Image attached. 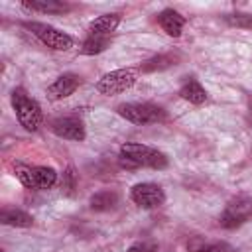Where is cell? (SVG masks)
Wrapping results in <instances>:
<instances>
[{
  "instance_id": "cell-1",
  "label": "cell",
  "mask_w": 252,
  "mask_h": 252,
  "mask_svg": "<svg viewBox=\"0 0 252 252\" xmlns=\"http://www.w3.org/2000/svg\"><path fill=\"white\" fill-rule=\"evenodd\" d=\"M169 163L167 156L156 148L140 142H126L120 146V165L122 167H152L165 169Z\"/></svg>"
},
{
  "instance_id": "cell-2",
  "label": "cell",
  "mask_w": 252,
  "mask_h": 252,
  "mask_svg": "<svg viewBox=\"0 0 252 252\" xmlns=\"http://www.w3.org/2000/svg\"><path fill=\"white\" fill-rule=\"evenodd\" d=\"M10 102L12 108L16 112V118L20 122V126L28 132H37L41 122H43V114H41V106L37 104L35 98H32L26 89L16 87L10 94Z\"/></svg>"
},
{
  "instance_id": "cell-3",
  "label": "cell",
  "mask_w": 252,
  "mask_h": 252,
  "mask_svg": "<svg viewBox=\"0 0 252 252\" xmlns=\"http://www.w3.org/2000/svg\"><path fill=\"white\" fill-rule=\"evenodd\" d=\"M138 73H140V71L134 69V67L114 69V71H110V73H104V75L96 81L94 89H96L100 94H104V96H112V94L126 93L128 89H132V87L136 85Z\"/></svg>"
},
{
  "instance_id": "cell-4",
  "label": "cell",
  "mask_w": 252,
  "mask_h": 252,
  "mask_svg": "<svg viewBox=\"0 0 252 252\" xmlns=\"http://www.w3.org/2000/svg\"><path fill=\"white\" fill-rule=\"evenodd\" d=\"M116 112L132 122V124H154V122H159L165 118V110L158 104H152V102H122L116 106Z\"/></svg>"
},
{
  "instance_id": "cell-5",
  "label": "cell",
  "mask_w": 252,
  "mask_h": 252,
  "mask_svg": "<svg viewBox=\"0 0 252 252\" xmlns=\"http://www.w3.org/2000/svg\"><path fill=\"white\" fill-rule=\"evenodd\" d=\"M252 219V197L236 195L232 197L219 217V224L222 228H236Z\"/></svg>"
},
{
  "instance_id": "cell-6",
  "label": "cell",
  "mask_w": 252,
  "mask_h": 252,
  "mask_svg": "<svg viewBox=\"0 0 252 252\" xmlns=\"http://www.w3.org/2000/svg\"><path fill=\"white\" fill-rule=\"evenodd\" d=\"M24 26H26L43 45H47V47H51V49H55V51H67V49H71L73 43H75L69 33H65V32H61V30L49 26V24L26 22Z\"/></svg>"
},
{
  "instance_id": "cell-7",
  "label": "cell",
  "mask_w": 252,
  "mask_h": 252,
  "mask_svg": "<svg viewBox=\"0 0 252 252\" xmlns=\"http://www.w3.org/2000/svg\"><path fill=\"white\" fill-rule=\"evenodd\" d=\"M130 199L142 209H156V207L163 205L165 193L158 183L146 181V183H136L130 189Z\"/></svg>"
},
{
  "instance_id": "cell-8",
  "label": "cell",
  "mask_w": 252,
  "mask_h": 252,
  "mask_svg": "<svg viewBox=\"0 0 252 252\" xmlns=\"http://www.w3.org/2000/svg\"><path fill=\"white\" fill-rule=\"evenodd\" d=\"M51 132L63 140H73V142H83L87 132L83 122L77 116H59L51 122Z\"/></svg>"
},
{
  "instance_id": "cell-9",
  "label": "cell",
  "mask_w": 252,
  "mask_h": 252,
  "mask_svg": "<svg viewBox=\"0 0 252 252\" xmlns=\"http://www.w3.org/2000/svg\"><path fill=\"white\" fill-rule=\"evenodd\" d=\"M81 85V77L75 73H63L59 75L49 87H47V98L49 100H63L67 96H71Z\"/></svg>"
},
{
  "instance_id": "cell-10",
  "label": "cell",
  "mask_w": 252,
  "mask_h": 252,
  "mask_svg": "<svg viewBox=\"0 0 252 252\" xmlns=\"http://www.w3.org/2000/svg\"><path fill=\"white\" fill-rule=\"evenodd\" d=\"M158 24L161 26V30H163L167 35L179 37V35H181V30H183V26H185V18H183L177 10L165 8V10H161V12L158 14Z\"/></svg>"
},
{
  "instance_id": "cell-11",
  "label": "cell",
  "mask_w": 252,
  "mask_h": 252,
  "mask_svg": "<svg viewBox=\"0 0 252 252\" xmlns=\"http://www.w3.org/2000/svg\"><path fill=\"white\" fill-rule=\"evenodd\" d=\"M122 16L118 12H110V14H102L98 18H94L91 24H89V32L91 33H96V35H110L118 24H120Z\"/></svg>"
},
{
  "instance_id": "cell-12",
  "label": "cell",
  "mask_w": 252,
  "mask_h": 252,
  "mask_svg": "<svg viewBox=\"0 0 252 252\" xmlns=\"http://www.w3.org/2000/svg\"><path fill=\"white\" fill-rule=\"evenodd\" d=\"M179 96L191 104H203L207 100V91L205 87L195 79V77H189L185 79V83L181 85L179 89Z\"/></svg>"
},
{
  "instance_id": "cell-13",
  "label": "cell",
  "mask_w": 252,
  "mask_h": 252,
  "mask_svg": "<svg viewBox=\"0 0 252 252\" xmlns=\"http://www.w3.org/2000/svg\"><path fill=\"white\" fill-rule=\"evenodd\" d=\"M0 222L8 224V226H20V228H28L33 224V217L22 209L16 207H6L0 211Z\"/></svg>"
},
{
  "instance_id": "cell-14",
  "label": "cell",
  "mask_w": 252,
  "mask_h": 252,
  "mask_svg": "<svg viewBox=\"0 0 252 252\" xmlns=\"http://www.w3.org/2000/svg\"><path fill=\"white\" fill-rule=\"evenodd\" d=\"M22 6L32 12H41V14H63L69 10V4L59 2V0H24Z\"/></svg>"
},
{
  "instance_id": "cell-15",
  "label": "cell",
  "mask_w": 252,
  "mask_h": 252,
  "mask_svg": "<svg viewBox=\"0 0 252 252\" xmlns=\"http://www.w3.org/2000/svg\"><path fill=\"white\" fill-rule=\"evenodd\" d=\"M177 59H179V57H177L175 53H159V55H156V57H152V59L144 61V63L138 67V71H142V73L163 71V69H169L171 65H175V61H177Z\"/></svg>"
},
{
  "instance_id": "cell-16",
  "label": "cell",
  "mask_w": 252,
  "mask_h": 252,
  "mask_svg": "<svg viewBox=\"0 0 252 252\" xmlns=\"http://www.w3.org/2000/svg\"><path fill=\"white\" fill-rule=\"evenodd\" d=\"M108 45H110V35H96V33H89V37L81 43L79 51H81L83 55H98V53H102Z\"/></svg>"
},
{
  "instance_id": "cell-17",
  "label": "cell",
  "mask_w": 252,
  "mask_h": 252,
  "mask_svg": "<svg viewBox=\"0 0 252 252\" xmlns=\"http://www.w3.org/2000/svg\"><path fill=\"white\" fill-rule=\"evenodd\" d=\"M89 205L93 211H98V213L110 211L118 205V195L114 191H98L89 199Z\"/></svg>"
},
{
  "instance_id": "cell-18",
  "label": "cell",
  "mask_w": 252,
  "mask_h": 252,
  "mask_svg": "<svg viewBox=\"0 0 252 252\" xmlns=\"http://www.w3.org/2000/svg\"><path fill=\"white\" fill-rule=\"evenodd\" d=\"M33 177H35V189H49L57 183V171L47 165L33 167Z\"/></svg>"
},
{
  "instance_id": "cell-19",
  "label": "cell",
  "mask_w": 252,
  "mask_h": 252,
  "mask_svg": "<svg viewBox=\"0 0 252 252\" xmlns=\"http://www.w3.org/2000/svg\"><path fill=\"white\" fill-rule=\"evenodd\" d=\"M14 173L18 177V181L28 187V189H35V177H33V167L26 165V163H16L14 165Z\"/></svg>"
},
{
  "instance_id": "cell-20",
  "label": "cell",
  "mask_w": 252,
  "mask_h": 252,
  "mask_svg": "<svg viewBox=\"0 0 252 252\" xmlns=\"http://www.w3.org/2000/svg\"><path fill=\"white\" fill-rule=\"evenodd\" d=\"M224 22L232 28H242V30H252V14L246 12H232L224 16Z\"/></svg>"
},
{
  "instance_id": "cell-21",
  "label": "cell",
  "mask_w": 252,
  "mask_h": 252,
  "mask_svg": "<svg viewBox=\"0 0 252 252\" xmlns=\"http://www.w3.org/2000/svg\"><path fill=\"white\" fill-rule=\"evenodd\" d=\"M73 189H75V171H73V167H67V169L63 171L61 191H63L65 195H71V193H73Z\"/></svg>"
},
{
  "instance_id": "cell-22",
  "label": "cell",
  "mask_w": 252,
  "mask_h": 252,
  "mask_svg": "<svg viewBox=\"0 0 252 252\" xmlns=\"http://www.w3.org/2000/svg\"><path fill=\"white\" fill-rule=\"evenodd\" d=\"M156 250H158V242H154V240H138L126 252H156Z\"/></svg>"
},
{
  "instance_id": "cell-23",
  "label": "cell",
  "mask_w": 252,
  "mask_h": 252,
  "mask_svg": "<svg viewBox=\"0 0 252 252\" xmlns=\"http://www.w3.org/2000/svg\"><path fill=\"white\" fill-rule=\"evenodd\" d=\"M193 252H226V246L224 244H203Z\"/></svg>"
},
{
  "instance_id": "cell-24",
  "label": "cell",
  "mask_w": 252,
  "mask_h": 252,
  "mask_svg": "<svg viewBox=\"0 0 252 252\" xmlns=\"http://www.w3.org/2000/svg\"><path fill=\"white\" fill-rule=\"evenodd\" d=\"M0 252H6V250H0Z\"/></svg>"
}]
</instances>
